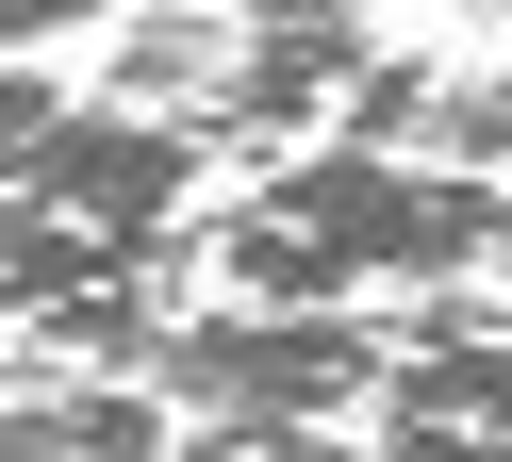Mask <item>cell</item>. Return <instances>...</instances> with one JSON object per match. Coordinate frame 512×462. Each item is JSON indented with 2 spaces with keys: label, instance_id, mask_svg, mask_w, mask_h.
<instances>
[{
  "label": "cell",
  "instance_id": "obj_2",
  "mask_svg": "<svg viewBox=\"0 0 512 462\" xmlns=\"http://www.w3.org/2000/svg\"><path fill=\"white\" fill-rule=\"evenodd\" d=\"M380 363H397V330L380 314H166L133 347V380L166 396L182 429H347L380 396Z\"/></svg>",
  "mask_w": 512,
  "mask_h": 462
},
{
  "label": "cell",
  "instance_id": "obj_3",
  "mask_svg": "<svg viewBox=\"0 0 512 462\" xmlns=\"http://www.w3.org/2000/svg\"><path fill=\"white\" fill-rule=\"evenodd\" d=\"M364 413H380V429H364L380 462H512V297H496V281L413 297Z\"/></svg>",
  "mask_w": 512,
  "mask_h": 462
},
{
  "label": "cell",
  "instance_id": "obj_4",
  "mask_svg": "<svg viewBox=\"0 0 512 462\" xmlns=\"http://www.w3.org/2000/svg\"><path fill=\"white\" fill-rule=\"evenodd\" d=\"M67 116V83H34V66H0V182H17V165H34V132Z\"/></svg>",
  "mask_w": 512,
  "mask_h": 462
},
{
  "label": "cell",
  "instance_id": "obj_6",
  "mask_svg": "<svg viewBox=\"0 0 512 462\" xmlns=\"http://www.w3.org/2000/svg\"><path fill=\"white\" fill-rule=\"evenodd\" d=\"M281 17H364V0H281Z\"/></svg>",
  "mask_w": 512,
  "mask_h": 462
},
{
  "label": "cell",
  "instance_id": "obj_5",
  "mask_svg": "<svg viewBox=\"0 0 512 462\" xmlns=\"http://www.w3.org/2000/svg\"><path fill=\"white\" fill-rule=\"evenodd\" d=\"M83 17H116V0H0V50H50V33H83Z\"/></svg>",
  "mask_w": 512,
  "mask_h": 462
},
{
  "label": "cell",
  "instance_id": "obj_1",
  "mask_svg": "<svg viewBox=\"0 0 512 462\" xmlns=\"http://www.w3.org/2000/svg\"><path fill=\"white\" fill-rule=\"evenodd\" d=\"M182 248H199L248 314H364V297L512 281V182L397 165V149H281V165H248Z\"/></svg>",
  "mask_w": 512,
  "mask_h": 462
}]
</instances>
